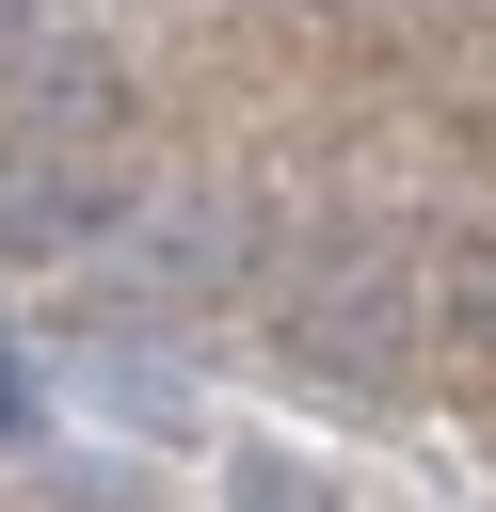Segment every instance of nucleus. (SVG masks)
Listing matches in <instances>:
<instances>
[{"instance_id": "obj_1", "label": "nucleus", "mask_w": 496, "mask_h": 512, "mask_svg": "<svg viewBox=\"0 0 496 512\" xmlns=\"http://www.w3.org/2000/svg\"><path fill=\"white\" fill-rule=\"evenodd\" d=\"M0 432H32V384H16V368H0Z\"/></svg>"}]
</instances>
